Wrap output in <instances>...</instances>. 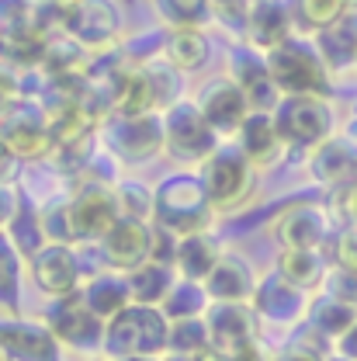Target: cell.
<instances>
[{"label":"cell","mask_w":357,"mask_h":361,"mask_svg":"<svg viewBox=\"0 0 357 361\" xmlns=\"http://www.w3.org/2000/svg\"><path fill=\"white\" fill-rule=\"evenodd\" d=\"M156 205H153V223L187 236V233H201L212 229L215 209L208 202V191L201 184V174L194 171H174L167 178H160L153 184Z\"/></svg>","instance_id":"obj_1"},{"label":"cell","mask_w":357,"mask_h":361,"mask_svg":"<svg viewBox=\"0 0 357 361\" xmlns=\"http://www.w3.org/2000/svg\"><path fill=\"white\" fill-rule=\"evenodd\" d=\"M194 104L201 108V115L208 118V126L223 139H232L239 133V126L246 122V115L253 111L243 87L229 77V73H219V77H208L198 94H194Z\"/></svg>","instance_id":"obj_13"},{"label":"cell","mask_w":357,"mask_h":361,"mask_svg":"<svg viewBox=\"0 0 357 361\" xmlns=\"http://www.w3.org/2000/svg\"><path fill=\"white\" fill-rule=\"evenodd\" d=\"M212 306L208 292H205V281H191V278H177V285L170 288V295L163 299V316L174 323V319H191V316H205Z\"/></svg>","instance_id":"obj_33"},{"label":"cell","mask_w":357,"mask_h":361,"mask_svg":"<svg viewBox=\"0 0 357 361\" xmlns=\"http://www.w3.org/2000/svg\"><path fill=\"white\" fill-rule=\"evenodd\" d=\"M337 212L347 226H357V180L344 184L340 195H337Z\"/></svg>","instance_id":"obj_42"},{"label":"cell","mask_w":357,"mask_h":361,"mask_svg":"<svg viewBox=\"0 0 357 361\" xmlns=\"http://www.w3.org/2000/svg\"><path fill=\"white\" fill-rule=\"evenodd\" d=\"M232 142L246 153V160L253 167H270L284 153V142L277 135V126H274L270 111H250L246 122L239 126V133L232 135Z\"/></svg>","instance_id":"obj_23"},{"label":"cell","mask_w":357,"mask_h":361,"mask_svg":"<svg viewBox=\"0 0 357 361\" xmlns=\"http://www.w3.org/2000/svg\"><path fill=\"white\" fill-rule=\"evenodd\" d=\"M21 209H25V191L14 180H4L0 184V233H7L14 226V219L21 216Z\"/></svg>","instance_id":"obj_38"},{"label":"cell","mask_w":357,"mask_h":361,"mask_svg":"<svg viewBox=\"0 0 357 361\" xmlns=\"http://www.w3.org/2000/svg\"><path fill=\"white\" fill-rule=\"evenodd\" d=\"M270 66V77L274 84L284 94H319V97H330V66L322 63L315 42L302 39V35H292L277 49L264 52Z\"/></svg>","instance_id":"obj_5"},{"label":"cell","mask_w":357,"mask_h":361,"mask_svg":"<svg viewBox=\"0 0 357 361\" xmlns=\"http://www.w3.org/2000/svg\"><path fill=\"white\" fill-rule=\"evenodd\" d=\"M357 319V306L351 302H340V299H333V295H315L313 302H309V313H306V323L315 326L322 337H330L333 344H337V337H344L351 326H354Z\"/></svg>","instance_id":"obj_31"},{"label":"cell","mask_w":357,"mask_h":361,"mask_svg":"<svg viewBox=\"0 0 357 361\" xmlns=\"http://www.w3.org/2000/svg\"><path fill=\"white\" fill-rule=\"evenodd\" d=\"M333 264L357 268V226H344L333 236Z\"/></svg>","instance_id":"obj_39"},{"label":"cell","mask_w":357,"mask_h":361,"mask_svg":"<svg viewBox=\"0 0 357 361\" xmlns=\"http://www.w3.org/2000/svg\"><path fill=\"white\" fill-rule=\"evenodd\" d=\"M177 243H180L177 233H170V229H163V226L153 223V254H149V261L174 264V257H177Z\"/></svg>","instance_id":"obj_40"},{"label":"cell","mask_w":357,"mask_h":361,"mask_svg":"<svg viewBox=\"0 0 357 361\" xmlns=\"http://www.w3.org/2000/svg\"><path fill=\"white\" fill-rule=\"evenodd\" d=\"M309 302H313L309 292L295 288L277 271H264L257 278L253 295H250V306L257 310V316L264 323H274V326H299L309 313Z\"/></svg>","instance_id":"obj_14"},{"label":"cell","mask_w":357,"mask_h":361,"mask_svg":"<svg viewBox=\"0 0 357 361\" xmlns=\"http://www.w3.org/2000/svg\"><path fill=\"white\" fill-rule=\"evenodd\" d=\"M274 236L281 247H295V250H322V243L330 240V216L319 205H292L277 223Z\"/></svg>","instance_id":"obj_21"},{"label":"cell","mask_w":357,"mask_h":361,"mask_svg":"<svg viewBox=\"0 0 357 361\" xmlns=\"http://www.w3.org/2000/svg\"><path fill=\"white\" fill-rule=\"evenodd\" d=\"M160 361H198V358H194V355H180V351H167Z\"/></svg>","instance_id":"obj_47"},{"label":"cell","mask_w":357,"mask_h":361,"mask_svg":"<svg viewBox=\"0 0 357 361\" xmlns=\"http://www.w3.org/2000/svg\"><path fill=\"white\" fill-rule=\"evenodd\" d=\"M118 361H160L156 355H132V358H118Z\"/></svg>","instance_id":"obj_48"},{"label":"cell","mask_w":357,"mask_h":361,"mask_svg":"<svg viewBox=\"0 0 357 361\" xmlns=\"http://www.w3.org/2000/svg\"><path fill=\"white\" fill-rule=\"evenodd\" d=\"M59 28L87 52H108L122 42L125 14L118 0H73L70 7H63Z\"/></svg>","instance_id":"obj_9"},{"label":"cell","mask_w":357,"mask_h":361,"mask_svg":"<svg viewBox=\"0 0 357 361\" xmlns=\"http://www.w3.org/2000/svg\"><path fill=\"white\" fill-rule=\"evenodd\" d=\"M170 348V319L160 306L132 302L122 313L104 323V351L111 361L132 358V355H156L163 358Z\"/></svg>","instance_id":"obj_2"},{"label":"cell","mask_w":357,"mask_h":361,"mask_svg":"<svg viewBox=\"0 0 357 361\" xmlns=\"http://www.w3.org/2000/svg\"><path fill=\"white\" fill-rule=\"evenodd\" d=\"M28 271H32L35 288L49 299L73 295L84 285V261L73 250V243H42L28 257Z\"/></svg>","instance_id":"obj_12"},{"label":"cell","mask_w":357,"mask_h":361,"mask_svg":"<svg viewBox=\"0 0 357 361\" xmlns=\"http://www.w3.org/2000/svg\"><path fill=\"white\" fill-rule=\"evenodd\" d=\"M313 42L319 49V56H322V63L330 66V73L357 66V11H347L340 21L322 28Z\"/></svg>","instance_id":"obj_25"},{"label":"cell","mask_w":357,"mask_h":361,"mask_svg":"<svg viewBox=\"0 0 357 361\" xmlns=\"http://www.w3.org/2000/svg\"><path fill=\"white\" fill-rule=\"evenodd\" d=\"M347 4V11H357V0H344Z\"/></svg>","instance_id":"obj_51"},{"label":"cell","mask_w":357,"mask_h":361,"mask_svg":"<svg viewBox=\"0 0 357 361\" xmlns=\"http://www.w3.org/2000/svg\"><path fill=\"white\" fill-rule=\"evenodd\" d=\"M80 295L87 302V310L94 316H101L104 323L115 313H122L125 306H132V285L125 271H97L80 285Z\"/></svg>","instance_id":"obj_24"},{"label":"cell","mask_w":357,"mask_h":361,"mask_svg":"<svg viewBox=\"0 0 357 361\" xmlns=\"http://www.w3.org/2000/svg\"><path fill=\"white\" fill-rule=\"evenodd\" d=\"M45 326L56 334V341L77 355H97L104 351V319L94 316L80 292L52 299L45 310Z\"/></svg>","instance_id":"obj_11"},{"label":"cell","mask_w":357,"mask_h":361,"mask_svg":"<svg viewBox=\"0 0 357 361\" xmlns=\"http://www.w3.org/2000/svg\"><path fill=\"white\" fill-rule=\"evenodd\" d=\"M18 167H21V160L7 149V142H4V135H0V184H4V180H14Z\"/></svg>","instance_id":"obj_43"},{"label":"cell","mask_w":357,"mask_h":361,"mask_svg":"<svg viewBox=\"0 0 357 361\" xmlns=\"http://www.w3.org/2000/svg\"><path fill=\"white\" fill-rule=\"evenodd\" d=\"M0 135L21 164H39L56 153L52 115L39 97H21L0 115Z\"/></svg>","instance_id":"obj_7"},{"label":"cell","mask_w":357,"mask_h":361,"mask_svg":"<svg viewBox=\"0 0 357 361\" xmlns=\"http://www.w3.org/2000/svg\"><path fill=\"white\" fill-rule=\"evenodd\" d=\"M270 115H274L284 149H306V153L326 142L337 126L330 97H319V94H284Z\"/></svg>","instance_id":"obj_6"},{"label":"cell","mask_w":357,"mask_h":361,"mask_svg":"<svg viewBox=\"0 0 357 361\" xmlns=\"http://www.w3.org/2000/svg\"><path fill=\"white\" fill-rule=\"evenodd\" d=\"M97 142L125 167H142L163 153V111L122 115L111 111L97 126Z\"/></svg>","instance_id":"obj_3"},{"label":"cell","mask_w":357,"mask_h":361,"mask_svg":"<svg viewBox=\"0 0 357 361\" xmlns=\"http://www.w3.org/2000/svg\"><path fill=\"white\" fill-rule=\"evenodd\" d=\"M212 341V330L205 323V316H191V319H174L170 323V348L180 355H198L205 344Z\"/></svg>","instance_id":"obj_36"},{"label":"cell","mask_w":357,"mask_h":361,"mask_svg":"<svg viewBox=\"0 0 357 361\" xmlns=\"http://www.w3.org/2000/svg\"><path fill=\"white\" fill-rule=\"evenodd\" d=\"M25 254L18 250V243L0 233V310L11 316L21 313V278H25Z\"/></svg>","instance_id":"obj_30"},{"label":"cell","mask_w":357,"mask_h":361,"mask_svg":"<svg viewBox=\"0 0 357 361\" xmlns=\"http://www.w3.org/2000/svg\"><path fill=\"white\" fill-rule=\"evenodd\" d=\"M115 198H118V209L122 216L129 219H142V223H153V205H156V195L149 184L135 178H122L115 180Z\"/></svg>","instance_id":"obj_35"},{"label":"cell","mask_w":357,"mask_h":361,"mask_svg":"<svg viewBox=\"0 0 357 361\" xmlns=\"http://www.w3.org/2000/svg\"><path fill=\"white\" fill-rule=\"evenodd\" d=\"M163 28H208L215 14V0H153Z\"/></svg>","instance_id":"obj_32"},{"label":"cell","mask_w":357,"mask_h":361,"mask_svg":"<svg viewBox=\"0 0 357 361\" xmlns=\"http://www.w3.org/2000/svg\"><path fill=\"white\" fill-rule=\"evenodd\" d=\"M322 292H326V295H333V299H340V302L357 306V268L330 264L326 281H322Z\"/></svg>","instance_id":"obj_37"},{"label":"cell","mask_w":357,"mask_h":361,"mask_svg":"<svg viewBox=\"0 0 357 361\" xmlns=\"http://www.w3.org/2000/svg\"><path fill=\"white\" fill-rule=\"evenodd\" d=\"M309 174L326 188H344L357 180V139L354 135H330L309 153Z\"/></svg>","instance_id":"obj_20"},{"label":"cell","mask_w":357,"mask_h":361,"mask_svg":"<svg viewBox=\"0 0 357 361\" xmlns=\"http://www.w3.org/2000/svg\"><path fill=\"white\" fill-rule=\"evenodd\" d=\"M66 212H70L73 240L77 243H97L111 226L122 219V209H118V198H115V184L87 178L84 184H77L73 195L66 198Z\"/></svg>","instance_id":"obj_10"},{"label":"cell","mask_w":357,"mask_h":361,"mask_svg":"<svg viewBox=\"0 0 357 361\" xmlns=\"http://www.w3.org/2000/svg\"><path fill=\"white\" fill-rule=\"evenodd\" d=\"M253 164L246 160V153L236 142H223L201 167V184L208 191V202L215 212H232L236 205H243L253 191Z\"/></svg>","instance_id":"obj_8"},{"label":"cell","mask_w":357,"mask_h":361,"mask_svg":"<svg viewBox=\"0 0 357 361\" xmlns=\"http://www.w3.org/2000/svg\"><path fill=\"white\" fill-rule=\"evenodd\" d=\"M253 288H257L253 264L236 250H225L212 274L205 278V292L212 302H250Z\"/></svg>","instance_id":"obj_22"},{"label":"cell","mask_w":357,"mask_h":361,"mask_svg":"<svg viewBox=\"0 0 357 361\" xmlns=\"http://www.w3.org/2000/svg\"><path fill=\"white\" fill-rule=\"evenodd\" d=\"M229 361H270V358L261 351V344L253 341V344H243V348L229 351Z\"/></svg>","instance_id":"obj_46"},{"label":"cell","mask_w":357,"mask_h":361,"mask_svg":"<svg viewBox=\"0 0 357 361\" xmlns=\"http://www.w3.org/2000/svg\"><path fill=\"white\" fill-rule=\"evenodd\" d=\"M223 243L212 236V229H201V233H187L180 236L177 243V257H174V268L180 278H191V281H205L212 268L219 264L223 257Z\"/></svg>","instance_id":"obj_26"},{"label":"cell","mask_w":357,"mask_h":361,"mask_svg":"<svg viewBox=\"0 0 357 361\" xmlns=\"http://www.w3.org/2000/svg\"><path fill=\"white\" fill-rule=\"evenodd\" d=\"M177 268L174 264H160V261H146L135 271H129V285H132V302L142 306H163V299L170 295V288L177 285Z\"/></svg>","instance_id":"obj_29"},{"label":"cell","mask_w":357,"mask_h":361,"mask_svg":"<svg viewBox=\"0 0 357 361\" xmlns=\"http://www.w3.org/2000/svg\"><path fill=\"white\" fill-rule=\"evenodd\" d=\"M163 59L187 73L205 70V63L212 59V39L205 28H167V45H163Z\"/></svg>","instance_id":"obj_27"},{"label":"cell","mask_w":357,"mask_h":361,"mask_svg":"<svg viewBox=\"0 0 357 361\" xmlns=\"http://www.w3.org/2000/svg\"><path fill=\"white\" fill-rule=\"evenodd\" d=\"M0 355L11 361H63V344L45 319H0Z\"/></svg>","instance_id":"obj_16"},{"label":"cell","mask_w":357,"mask_h":361,"mask_svg":"<svg viewBox=\"0 0 357 361\" xmlns=\"http://www.w3.org/2000/svg\"><path fill=\"white\" fill-rule=\"evenodd\" d=\"M274 271H277L284 281H292L295 288L315 292V288H322L330 264H326L322 250H295V247H281V250H277V261H274Z\"/></svg>","instance_id":"obj_28"},{"label":"cell","mask_w":357,"mask_h":361,"mask_svg":"<svg viewBox=\"0 0 357 361\" xmlns=\"http://www.w3.org/2000/svg\"><path fill=\"white\" fill-rule=\"evenodd\" d=\"M326 361H351V358H344V355H337V351H333V355H326Z\"/></svg>","instance_id":"obj_50"},{"label":"cell","mask_w":357,"mask_h":361,"mask_svg":"<svg viewBox=\"0 0 357 361\" xmlns=\"http://www.w3.org/2000/svg\"><path fill=\"white\" fill-rule=\"evenodd\" d=\"M21 97H25V87H21L18 70L7 66V63H0V115H4L14 101H21Z\"/></svg>","instance_id":"obj_41"},{"label":"cell","mask_w":357,"mask_h":361,"mask_svg":"<svg viewBox=\"0 0 357 361\" xmlns=\"http://www.w3.org/2000/svg\"><path fill=\"white\" fill-rule=\"evenodd\" d=\"M292 35H295V18H292L288 0H250L243 42L261 52H270Z\"/></svg>","instance_id":"obj_18"},{"label":"cell","mask_w":357,"mask_h":361,"mask_svg":"<svg viewBox=\"0 0 357 361\" xmlns=\"http://www.w3.org/2000/svg\"><path fill=\"white\" fill-rule=\"evenodd\" d=\"M223 142L225 139L208 126L194 97H180L163 111V153L184 167H201Z\"/></svg>","instance_id":"obj_4"},{"label":"cell","mask_w":357,"mask_h":361,"mask_svg":"<svg viewBox=\"0 0 357 361\" xmlns=\"http://www.w3.org/2000/svg\"><path fill=\"white\" fill-rule=\"evenodd\" d=\"M45 4H52V7H70L73 0H45Z\"/></svg>","instance_id":"obj_49"},{"label":"cell","mask_w":357,"mask_h":361,"mask_svg":"<svg viewBox=\"0 0 357 361\" xmlns=\"http://www.w3.org/2000/svg\"><path fill=\"white\" fill-rule=\"evenodd\" d=\"M333 351H337V355H344V358L357 361V319H354V326H351V330H347L344 337H337Z\"/></svg>","instance_id":"obj_44"},{"label":"cell","mask_w":357,"mask_h":361,"mask_svg":"<svg viewBox=\"0 0 357 361\" xmlns=\"http://www.w3.org/2000/svg\"><path fill=\"white\" fill-rule=\"evenodd\" d=\"M229 77L243 87L246 101L253 111H274L277 101H281V90L270 77V66H268V56L261 49L246 42H236L229 49Z\"/></svg>","instance_id":"obj_15"},{"label":"cell","mask_w":357,"mask_h":361,"mask_svg":"<svg viewBox=\"0 0 357 361\" xmlns=\"http://www.w3.org/2000/svg\"><path fill=\"white\" fill-rule=\"evenodd\" d=\"M205 323L212 330V341L223 344L225 351H236L243 344H253L261 337V316L250 302H212Z\"/></svg>","instance_id":"obj_19"},{"label":"cell","mask_w":357,"mask_h":361,"mask_svg":"<svg viewBox=\"0 0 357 361\" xmlns=\"http://www.w3.org/2000/svg\"><path fill=\"white\" fill-rule=\"evenodd\" d=\"M292 18H295V32H313L319 35L322 28H330L333 21H340L347 14L344 0H288Z\"/></svg>","instance_id":"obj_34"},{"label":"cell","mask_w":357,"mask_h":361,"mask_svg":"<svg viewBox=\"0 0 357 361\" xmlns=\"http://www.w3.org/2000/svg\"><path fill=\"white\" fill-rule=\"evenodd\" d=\"M270 361H326V358H322V355H313V351H306V348L288 344V348H281V351H277Z\"/></svg>","instance_id":"obj_45"},{"label":"cell","mask_w":357,"mask_h":361,"mask_svg":"<svg viewBox=\"0 0 357 361\" xmlns=\"http://www.w3.org/2000/svg\"><path fill=\"white\" fill-rule=\"evenodd\" d=\"M97 250H101L104 268L125 271V274H129V271H135L139 264H146L149 254H153V223L122 216L118 223L97 240Z\"/></svg>","instance_id":"obj_17"}]
</instances>
